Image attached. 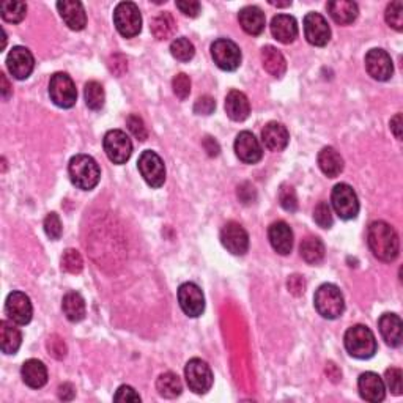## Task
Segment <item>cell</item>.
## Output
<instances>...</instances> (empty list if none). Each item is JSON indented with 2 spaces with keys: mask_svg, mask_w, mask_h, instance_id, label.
I'll return each mask as SVG.
<instances>
[{
  "mask_svg": "<svg viewBox=\"0 0 403 403\" xmlns=\"http://www.w3.org/2000/svg\"><path fill=\"white\" fill-rule=\"evenodd\" d=\"M367 243L375 257L386 264H391L399 257L400 241L394 227L385 221H375L368 225Z\"/></svg>",
  "mask_w": 403,
  "mask_h": 403,
  "instance_id": "6da1fadb",
  "label": "cell"
},
{
  "mask_svg": "<svg viewBox=\"0 0 403 403\" xmlns=\"http://www.w3.org/2000/svg\"><path fill=\"white\" fill-rule=\"evenodd\" d=\"M68 172L73 185L84 191H92L99 183L101 178L99 166L89 154H76V156H73L68 166Z\"/></svg>",
  "mask_w": 403,
  "mask_h": 403,
  "instance_id": "7a4b0ae2",
  "label": "cell"
},
{
  "mask_svg": "<svg viewBox=\"0 0 403 403\" xmlns=\"http://www.w3.org/2000/svg\"><path fill=\"white\" fill-rule=\"evenodd\" d=\"M345 348L353 358L368 359L377 353V339L367 326L356 325L345 333Z\"/></svg>",
  "mask_w": 403,
  "mask_h": 403,
  "instance_id": "3957f363",
  "label": "cell"
},
{
  "mask_svg": "<svg viewBox=\"0 0 403 403\" xmlns=\"http://www.w3.org/2000/svg\"><path fill=\"white\" fill-rule=\"evenodd\" d=\"M314 304L317 312L328 320L339 318L345 311V301L340 290L333 284H323L314 297Z\"/></svg>",
  "mask_w": 403,
  "mask_h": 403,
  "instance_id": "277c9868",
  "label": "cell"
},
{
  "mask_svg": "<svg viewBox=\"0 0 403 403\" xmlns=\"http://www.w3.org/2000/svg\"><path fill=\"white\" fill-rule=\"evenodd\" d=\"M113 24L122 37H137L142 30V16H140L137 5L132 2L118 4L116 11H113Z\"/></svg>",
  "mask_w": 403,
  "mask_h": 403,
  "instance_id": "5b68a950",
  "label": "cell"
},
{
  "mask_svg": "<svg viewBox=\"0 0 403 403\" xmlns=\"http://www.w3.org/2000/svg\"><path fill=\"white\" fill-rule=\"evenodd\" d=\"M331 204L335 214L344 221L354 219L359 213L358 196H356L353 187L347 183L334 186L331 194Z\"/></svg>",
  "mask_w": 403,
  "mask_h": 403,
  "instance_id": "8992f818",
  "label": "cell"
},
{
  "mask_svg": "<svg viewBox=\"0 0 403 403\" xmlns=\"http://www.w3.org/2000/svg\"><path fill=\"white\" fill-rule=\"evenodd\" d=\"M49 95L54 104L62 107V109H70L78 101L76 85L73 82V79L68 75H65V73H56L51 78Z\"/></svg>",
  "mask_w": 403,
  "mask_h": 403,
  "instance_id": "52a82bcc",
  "label": "cell"
},
{
  "mask_svg": "<svg viewBox=\"0 0 403 403\" xmlns=\"http://www.w3.org/2000/svg\"><path fill=\"white\" fill-rule=\"evenodd\" d=\"M185 377L192 392L206 394L213 386V372L205 361L194 358L185 367Z\"/></svg>",
  "mask_w": 403,
  "mask_h": 403,
  "instance_id": "ba28073f",
  "label": "cell"
},
{
  "mask_svg": "<svg viewBox=\"0 0 403 403\" xmlns=\"http://www.w3.org/2000/svg\"><path fill=\"white\" fill-rule=\"evenodd\" d=\"M104 151L113 164H125L132 154V142L125 131L112 130L104 136Z\"/></svg>",
  "mask_w": 403,
  "mask_h": 403,
  "instance_id": "9c48e42d",
  "label": "cell"
},
{
  "mask_svg": "<svg viewBox=\"0 0 403 403\" xmlns=\"http://www.w3.org/2000/svg\"><path fill=\"white\" fill-rule=\"evenodd\" d=\"M139 170L151 187H161L166 181V166L158 153L145 150L139 158Z\"/></svg>",
  "mask_w": 403,
  "mask_h": 403,
  "instance_id": "30bf717a",
  "label": "cell"
},
{
  "mask_svg": "<svg viewBox=\"0 0 403 403\" xmlns=\"http://www.w3.org/2000/svg\"><path fill=\"white\" fill-rule=\"evenodd\" d=\"M211 57L221 70L235 71L241 65V51L227 38H221L211 46Z\"/></svg>",
  "mask_w": 403,
  "mask_h": 403,
  "instance_id": "8fae6325",
  "label": "cell"
},
{
  "mask_svg": "<svg viewBox=\"0 0 403 403\" xmlns=\"http://www.w3.org/2000/svg\"><path fill=\"white\" fill-rule=\"evenodd\" d=\"M178 302L181 311H183L187 317H200L205 311V297L200 287L192 284V282H186V284L180 285L178 288Z\"/></svg>",
  "mask_w": 403,
  "mask_h": 403,
  "instance_id": "7c38bea8",
  "label": "cell"
},
{
  "mask_svg": "<svg viewBox=\"0 0 403 403\" xmlns=\"http://www.w3.org/2000/svg\"><path fill=\"white\" fill-rule=\"evenodd\" d=\"M5 314L16 325L30 323L33 314L30 298L23 292L10 293L5 302Z\"/></svg>",
  "mask_w": 403,
  "mask_h": 403,
  "instance_id": "4fadbf2b",
  "label": "cell"
},
{
  "mask_svg": "<svg viewBox=\"0 0 403 403\" xmlns=\"http://www.w3.org/2000/svg\"><path fill=\"white\" fill-rule=\"evenodd\" d=\"M366 68L367 73L375 80L385 82L394 75V65L391 56L383 49H371L366 56Z\"/></svg>",
  "mask_w": 403,
  "mask_h": 403,
  "instance_id": "5bb4252c",
  "label": "cell"
},
{
  "mask_svg": "<svg viewBox=\"0 0 403 403\" xmlns=\"http://www.w3.org/2000/svg\"><path fill=\"white\" fill-rule=\"evenodd\" d=\"M304 35L312 46L323 48L331 39V29L323 16L318 13H309L304 18Z\"/></svg>",
  "mask_w": 403,
  "mask_h": 403,
  "instance_id": "9a60e30c",
  "label": "cell"
},
{
  "mask_svg": "<svg viewBox=\"0 0 403 403\" xmlns=\"http://www.w3.org/2000/svg\"><path fill=\"white\" fill-rule=\"evenodd\" d=\"M221 241L233 255H244L249 249V235L238 223H227L221 232Z\"/></svg>",
  "mask_w": 403,
  "mask_h": 403,
  "instance_id": "2e32d148",
  "label": "cell"
},
{
  "mask_svg": "<svg viewBox=\"0 0 403 403\" xmlns=\"http://www.w3.org/2000/svg\"><path fill=\"white\" fill-rule=\"evenodd\" d=\"M6 66L13 78L23 80L32 75L35 60H33L32 52L24 46H15L6 57Z\"/></svg>",
  "mask_w": 403,
  "mask_h": 403,
  "instance_id": "e0dca14e",
  "label": "cell"
},
{
  "mask_svg": "<svg viewBox=\"0 0 403 403\" xmlns=\"http://www.w3.org/2000/svg\"><path fill=\"white\" fill-rule=\"evenodd\" d=\"M235 153H237L240 161H243L246 164L259 163L261 156H264V150H261L260 142L249 131H243L238 134L237 140H235Z\"/></svg>",
  "mask_w": 403,
  "mask_h": 403,
  "instance_id": "ac0fdd59",
  "label": "cell"
},
{
  "mask_svg": "<svg viewBox=\"0 0 403 403\" xmlns=\"http://www.w3.org/2000/svg\"><path fill=\"white\" fill-rule=\"evenodd\" d=\"M358 388H359L361 397L367 402L378 403V402L385 400L386 397L385 381H383L378 375L373 372L362 373L358 381Z\"/></svg>",
  "mask_w": 403,
  "mask_h": 403,
  "instance_id": "d6986e66",
  "label": "cell"
},
{
  "mask_svg": "<svg viewBox=\"0 0 403 403\" xmlns=\"http://www.w3.org/2000/svg\"><path fill=\"white\" fill-rule=\"evenodd\" d=\"M268 237H270V243L273 249L280 255H287L292 252L293 247V232L284 221H278L270 225L268 230Z\"/></svg>",
  "mask_w": 403,
  "mask_h": 403,
  "instance_id": "ffe728a7",
  "label": "cell"
},
{
  "mask_svg": "<svg viewBox=\"0 0 403 403\" xmlns=\"http://www.w3.org/2000/svg\"><path fill=\"white\" fill-rule=\"evenodd\" d=\"M57 8L65 24L68 25L71 30L84 29L87 24V16L82 4L76 2V0H63V2L57 4Z\"/></svg>",
  "mask_w": 403,
  "mask_h": 403,
  "instance_id": "44dd1931",
  "label": "cell"
},
{
  "mask_svg": "<svg viewBox=\"0 0 403 403\" xmlns=\"http://www.w3.org/2000/svg\"><path fill=\"white\" fill-rule=\"evenodd\" d=\"M273 37L282 44H290L298 37L297 19L290 15H278L271 21Z\"/></svg>",
  "mask_w": 403,
  "mask_h": 403,
  "instance_id": "7402d4cb",
  "label": "cell"
},
{
  "mask_svg": "<svg viewBox=\"0 0 403 403\" xmlns=\"http://www.w3.org/2000/svg\"><path fill=\"white\" fill-rule=\"evenodd\" d=\"M261 139H264V144L268 150L282 151L288 145L290 134H288V130L282 123L271 122L261 131Z\"/></svg>",
  "mask_w": 403,
  "mask_h": 403,
  "instance_id": "603a6c76",
  "label": "cell"
},
{
  "mask_svg": "<svg viewBox=\"0 0 403 403\" xmlns=\"http://www.w3.org/2000/svg\"><path fill=\"white\" fill-rule=\"evenodd\" d=\"M225 112L233 122H244L251 113L249 99L243 92L232 90L225 98Z\"/></svg>",
  "mask_w": 403,
  "mask_h": 403,
  "instance_id": "cb8c5ba5",
  "label": "cell"
},
{
  "mask_svg": "<svg viewBox=\"0 0 403 403\" xmlns=\"http://www.w3.org/2000/svg\"><path fill=\"white\" fill-rule=\"evenodd\" d=\"M378 328L383 335V339L386 340L388 345L391 347H400L402 345V320L399 315L395 314H383L381 318L378 320Z\"/></svg>",
  "mask_w": 403,
  "mask_h": 403,
  "instance_id": "d4e9b609",
  "label": "cell"
},
{
  "mask_svg": "<svg viewBox=\"0 0 403 403\" xmlns=\"http://www.w3.org/2000/svg\"><path fill=\"white\" fill-rule=\"evenodd\" d=\"M238 19H240L241 27H243V30L246 33H249V35L252 37H257L265 30V24H266L265 13L261 11L259 6H254V5L244 6V8L240 11Z\"/></svg>",
  "mask_w": 403,
  "mask_h": 403,
  "instance_id": "484cf974",
  "label": "cell"
},
{
  "mask_svg": "<svg viewBox=\"0 0 403 403\" xmlns=\"http://www.w3.org/2000/svg\"><path fill=\"white\" fill-rule=\"evenodd\" d=\"M328 11L329 16L333 18V21L340 25L353 24L359 15L358 5L354 2H350V0H335V2H329Z\"/></svg>",
  "mask_w": 403,
  "mask_h": 403,
  "instance_id": "4316f807",
  "label": "cell"
},
{
  "mask_svg": "<svg viewBox=\"0 0 403 403\" xmlns=\"http://www.w3.org/2000/svg\"><path fill=\"white\" fill-rule=\"evenodd\" d=\"M24 383L29 388L39 389L48 383V368L38 359L25 361L21 368Z\"/></svg>",
  "mask_w": 403,
  "mask_h": 403,
  "instance_id": "83f0119b",
  "label": "cell"
},
{
  "mask_svg": "<svg viewBox=\"0 0 403 403\" xmlns=\"http://www.w3.org/2000/svg\"><path fill=\"white\" fill-rule=\"evenodd\" d=\"M318 166L326 177L335 178L344 170V159H342L339 151H335L333 147H325L318 153Z\"/></svg>",
  "mask_w": 403,
  "mask_h": 403,
  "instance_id": "f1b7e54d",
  "label": "cell"
},
{
  "mask_svg": "<svg viewBox=\"0 0 403 403\" xmlns=\"http://www.w3.org/2000/svg\"><path fill=\"white\" fill-rule=\"evenodd\" d=\"M23 344V334L10 321H0V345L5 354H15Z\"/></svg>",
  "mask_w": 403,
  "mask_h": 403,
  "instance_id": "f546056e",
  "label": "cell"
},
{
  "mask_svg": "<svg viewBox=\"0 0 403 403\" xmlns=\"http://www.w3.org/2000/svg\"><path fill=\"white\" fill-rule=\"evenodd\" d=\"M261 63H264V68L274 78H282L285 75L287 62L282 52L274 46H265L261 49Z\"/></svg>",
  "mask_w": 403,
  "mask_h": 403,
  "instance_id": "4dcf8cb0",
  "label": "cell"
},
{
  "mask_svg": "<svg viewBox=\"0 0 403 403\" xmlns=\"http://www.w3.org/2000/svg\"><path fill=\"white\" fill-rule=\"evenodd\" d=\"M62 309L65 317L70 321H80L85 317V301L78 292L66 293L62 301Z\"/></svg>",
  "mask_w": 403,
  "mask_h": 403,
  "instance_id": "1f68e13d",
  "label": "cell"
},
{
  "mask_svg": "<svg viewBox=\"0 0 403 403\" xmlns=\"http://www.w3.org/2000/svg\"><path fill=\"white\" fill-rule=\"evenodd\" d=\"M301 257L304 259L309 265H318L325 259V244L323 241L317 237H309L301 243Z\"/></svg>",
  "mask_w": 403,
  "mask_h": 403,
  "instance_id": "d6a6232c",
  "label": "cell"
},
{
  "mask_svg": "<svg viewBox=\"0 0 403 403\" xmlns=\"http://www.w3.org/2000/svg\"><path fill=\"white\" fill-rule=\"evenodd\" d=\"M177 30V23L170 13H159L158 16L153 18L151 21V33L154 38L158 39H167L173 37V33Z\"/></svg>",
  "mask_w": 403,
  "mask_h": 403,
  "instance_id": "836d02e7",
  "label": "cell"
},
{
  "mask_svg": "<svg viewBox=\"0 0 403 403\" xmlns=\"http://www.w3.org/2000/svg\"><path fill=\"white\" fill-rule=\"evenodd\" d=\"M156 389L159 395H163V397L175 399L181 394V391H183V386H181V381L175 373L166 372L158 378Z\"/></svg>",
  "mask_w": 403,
  "mask_h": 403,
  "instance_id": "e575fe53",
  "label": "cell"
},
{
  "mask_svg": "<svg viewBox=\"0 0 403 403\" xmlns=\"http://www.w3.org/2000/svg\"><path fill=\"white\" fill-rule=\"evenodd\" d=\"M84 97H85V104L90 107L92 111H99L103 109L104 101H106V93L103 85L97 80H90L87 82L85 89H84Z\"/></svg>",
  "mask_w": 403,
  "mask_h": 403,
  "instance_id": "d590c367",
  "label": "cell"
},
{
  "mask_svg": "<svg viewBox=\"0 0 403 403\" xmlns=\"http://www.w3.org/2000/svg\"><path fill=\"white\" fill-rule=\"evenodd\" d=\"M0 11H2V18L6 23L18 24L21 23L27 15V5L24 2H13V0H8V2L2 4Z\"/></svg>",
  "mask_w": 403,
  "mask_h": 403,
  "instance_id": "8d00e7d4",
  "label": "cell"
},
{
  "mask_svg": "<svg viewBox=\"0 0 403 403\" xmlns=\"http://www.w3.org/2000/svg\"><path fill=\"white\" fill-rule=\"evenodd\" d=\"M170 52L180 62H190L194 54H196V49H194V44L187 38H177L170 44Z\"/></svg>",
  "mask_w": 403,
  "mask_h": 403,
  "instance_id": "74e56055",
  "label": "cell"
},
{
  "mask_svg": "<svg viewBox=\"0 0 403 403\" xmlns=\"http://www.w3.org/2000/svg\"><path fill=\"white\" fill-rule=\"evenodd\" d=\"M84 268V260L76 249H66L62 257V270L70 274H79Z\"/></svg>",
  "mask_w": 403,
  "mask_h": 403,
  "instance_id": "f35d334b",
  "label": "cell"
},
{
  "mask_svg": "<svg viewBox=\"0 0 403 403\" xmlns=\"http://www.w3.org/2000/svg\"><path fill=\"white\" fill-rule=\"evenodd\" d=\"M386 23L395 29L397 32H400L403 29V4L400 0H395V2H391L388 5L386 8Z\"/></svg>",
  "mask_w": 403,
  "mask_h": 403,
  "instance_id": "ab89813d",
  "label": "cell"
},
{
  "mask_svg": "<svg viewBox=\"0 0 403 403\" xmlns=\"http://www.w3.org/2000/svg\"><path fill=\"white\" fill-rule=\"evenodd\" d=\"M314 221L321 228H331L333 227V223H334L333 211H331V206H329L326 202H320V204L315 206Z\"/></svg>",
  "mask_w": 403,
  "mask_h": 403,
  "instance_id": "60d3db41",
  "label": "cell"
},
{
  "mask_svg": "<svg viewBox=\"0 0 403 403\" xmlns=\"http://www.w3.org/2000/svg\"><path fill=\"white\" fill-rule=\"evenodd\" d=\"M279 202L282 208H284L285 211H297L298 210V197H297V192L292 186L288 185H282L280 191H279Z\"/></svg>",
  "mask_w": 403,
  "mask_h": 403,
  "instance_id": "b9f144b4",
  "label": "cell"
},
{
  "mask_svg": "<svg viewBox=\"0 0 403 403\" xmlns=\"http://www.w3.org/2000/svg\"><path fill=\"white\" fill-rule=\"evenodd\" d=\"M172 87H173V93H175L180 99H186L191 93V79L190 76H186L185 73H180V75L173 78Z\"/></svg>",
  "mask_w": 403,
  "mask_h": 403,
  "instance_id": "7bdbcfd3",
  "label": "cell"
},
{
  "mask_svg": "<svg viewBox=\"0 0 403 403\" xmlns=\"http://www.w3.org/2000/svg\"><path fill=\"white\" fill-rule=\"evenodd\" d=\"M126 125H128V130L131 131V134L136 139L139 140H145L149 137V131H147V126L144 123V120L140 118L139 116H130L126 120Z\"/></svg>",
  "mask_w": 403,
  "mask_h": 403,
  "instance_id": "ee69618b",
  "label": "cell"
},
{
  "mask_svg": "<svg viewBox=\"0 0 403 403\" xmlns=\"http://www.w3.org/2000/svg\"><path fill=\"white\" fill-rule=\"evenodd\" d=\"M44 232L51 240H58L62 237V223L57 213H49L44 219Z\"/></svg>",
  "mask_w": 403,
  "mask_h": 403,
  "instance_id": "f6af8a7d",
  "label": "cell"
},
{
  "mask_svg": "<svg viewBox=\"0 0 403 403\" xmlns=\"http://www.w3.org/2000/svg\"><path fill=\"white\" fill-rule=\"evenodd\" d=\"M402 377H403V373L397 367H391L386 371L385 383L388 385V388L391 389L392 394H395V395L402 394Z\"/></svg>",
  "mask_w": 403,
  "mask_h": 403,
  "instance_id": "bcb514c9",
  "label": "cell"
},
{
  "mask_svg": "<svg viewBox=\"0 0 403 403\" xmlns=\"http://www.w3.org/2000/svg\"><path fill=\"white\" fill-rule=\"evenodd\" d=\"M48 352L52 354L56 359H63L66 356V345L62 337H58L57 334H54L48 340Z\"/></svg>",
  "mask_w": 403,
  "mask_h": 403,
  "instance_id": "7dc6e473",
  "label": "cell"
},
{
  "mask_svg": "<svg viewBox=\"0 0 403 403\" xmlns=\"http://www.w3.org/2000/svg\"><path fill=\"white\" fill-rule=\"evenodd\" d=\"M214 109H216V101L208 95L199 98L194 104V112L199 113V116H210Z\"/></svg>",
  "mask_w": 403,
  "mask_h": 403,
  "instance_id": "c3c4849f",
  "label": "cell"
},
{
  "mask_svg": "<svg viewBox=\"0 0 403 403\" xmlns=\"http://www.w3.org/2000/svg\"><path fill=\"white\" fill-rule=\"evenodd\" d=\"M113 400L116 402H132V403H139L140 402V395L134 391L131 386H120L117 389L116 395H113Z\"/></svg>",
  "mask_w": 403,
  "mask_h": 403,
  "instance_id": "681fc988",
  "label": "cell"
},
{
  "mask_svg": "<svg viewBox=\"0 0 403 403\" xmlns=\"http://www.w3.org/2000/svg\"><path fill=\"white\" fill-rule=\"evenodd\" d=\"M177 8L183 13L185 16L196 18L200 13V4L196 2V0H181V2H177Z\"/></svg>",
  "mask_w": 403,
  "mask_h": 403,
  "instance_id": "f907efd6",
  "label": "cell"
},
{
  "mask_svg": "<svg viewBox=\"0 0 403 403\" xmlns=\"http://www.w3.org/2000/svg\"><path fill=\"white\" fill-rule=\"evenodd\" d=\"M287 287L288 292L294 294V297H301V294L306 292V280L302 279L299 274H293V276H290V279H288Z\"/></svg>",
  "mask_w": 403,
  "mask_h": 403,
  "instance_id": "816d5d0a",
  "label": "cell"
},
{
  "mask_svg": "<svg viewBox=\"0 0 403 403\" xmlns=\"http://www.w3.org/2000/svg\"><path fill=\"white\" fill-rule=\"evenodd\" d=\"M58 397L62 400H73V397H75V388L70 383H65V385L58 388Z\"/></svg>",
  "mask_w": 403,
  "mask_h": 403,
  "instance_id": "f5cc1de1",
  "label": "cell"
},
{
  "mask_svg": "<svg viewBox=\"0 0 403 403\" xmlns=\"http://www.w3.org/2000/svg\"><path fill=\"white\" fill-rule=\"evenodd\" d=\"M391 130L394 132V136L400 140L402 139V113H397V116L391 120Z\"/></svg>",
  "mask_w": 403,
  "mask_h": 403,
  "instance_id": "db71d44e",
  "label": "cell"
},
{
  "mask_svg": "<svg viewBox=\"0 0 403 403\" xmlns=\"http://www.w3.org/2000/svg\"><path fill=\"white\" fill-rule=\"evenodd\" d=\"M204 145H205V149H206V151H208V154H210V156H218V154H219V145L214 142L211 137H206Z\"/></svg>",
  "mask_w": 403,
  "mask_h": 403,
  "instance_id": "11a10c76",
  "label": "cell"
},
{
  "mask_svg": "<svg viewBox=\"0 0 403 403\" xmlns=\"http://www.w3.org/2000/svg\"><path fill=\"white\" fill-rule=\"evenodd\" d=\"M0 80H2V97H4V99H8L11 95V89H10L8 80H6L5 75H0Z\"/></svg>",
  "mask_w": 403,
  "mask_h": 403,
  "instance_id": "9f6ffc18",
  "label": "cell"
}]
</instances>
